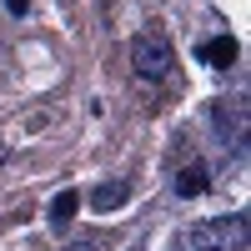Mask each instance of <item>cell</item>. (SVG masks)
Masks as SVG:
<instances>
[{
	"label": "cell",
	"mask_w": 251,
	"mask_h": 251,
	"mask_svg": "<svg viewBox=\"0 0 251 251\" xmlns=\"http://www.w3.org/2000/svg\"><path fill=\"white\" fill-rule=\"evenodd\" d=\"M166 251H246V211L216 216V221H196L191 231H181Z\"/></svg>",
	"instance_id": "cell-1"
},
{
	"label": "cell",
	"mask_w": 251,
	"mask_h": 251,
	"mask_svg": "<svg viewBox=\"0 0 251 251\" xmlns=\"http://www.w3.org/2000/svg\"><path fill=\"white\" fill-rule=\"evenodd\" d=\"M131 71L141 80H166L176 71V50H171V40H161V35H141L136 46H131Z\"/></svg>",
	"instance_id": "cell-2"
},
{
	"label": "cell",
	"mask_w": 251,
	"mask_h": 251,
	"mask_svg": "<svg viewBox=\"0 0 251 251\" xmlns=\"http://www.w3.org/2000/svg\"><path fill=\"white\" fill-rule=\"evenodd\" d=\"M216 136L226 141V146H241L246 141V96H236V100H221L216 106Z\"/></svg>",
	"instance_id": "cell-3"
},
{
	"label": "cell",
	"mask_w": 251,
	"mask_h": 251,
	"mask_svg": "<svg viewBox=\"0 0 251 251\" xmlns=\"http://www.w3.org/2000/svg\"><path fill=\"white\" fill-rule=\"evenodd\" d=\"M126 196H131V186H126V181L116 176V181H100V186H96L91 206H96L100 216H111V211H121V206H126Z\"/></svg>",
	"instance_id": "cell-4"
},
{
	"label": "cell",
	"mask_w": 251,
	"mask_h": 251,
	"mask_svg": "<svg viewBox=\"0 0 251 251\" xmlns=\"http://www.w3.org/2000/svg\"><path fill=\"white\" fill-rule=\"evenodd\" d=\"M236 55H241V46H236L231 35H216V40H206V46H201V60H206V66H216V71H226Z\"/></svg>",
	"instance_id": "cell-5"
},
{
	"label": "cell",
	"mask_w": 251,
	"mask_h": 251,
	"mask_svg": "<svg viewBox=\"0 0 251 251\" xmlns=\"http://www.w3.org/2000/svg\"><path fill=\"white\" fill-rule=\"evenodd\" d=\"M206 186H211V176H206L201 161H191V166H181V171H176V196H201Z\"/></svg>",
	"instance_id": "cell-6"
},
{
	"label": "cell",
	"mask_w": 251,
	"mask_h": 251,
	"mask_svg": "<svg viewBox=\"0 0 251 251\" xmlns=\"http://www.w3.org/2000/svg\"><path fill=\"white\" fill-rule=\"evenodd\" d=\"M75 211H80V191H60V196H50V226H66Z\"/></svg>",
	"instance_id": "cell-7"
},
{
	"label": "cell",
	"mask_w": 251,
	"mask_h": 251,
	"mask_svg": "<svg viewBox=\"0 0 251 251\" xmlns=\"http://www.w3.org/2000/svg\"><path fill=\"white\" fill-rule=\"evenodd\" d=\"M5 10H10V15H25V10H30V0H5Z\"/></svg>",
	"instance_id": "cell-8"
},
{
	"label": "cell",
	"mask_w": 251,
	"mask_h": 251,
	"mask_svg": "<svg viewBox=\"0 0 251 251\" xmlns=\"http://www.w3.org/2000/svg\"><path fill=\"white\" fill-rule=\"evenodd\" d=\"M66 251H96V241H71Z\"/></svg>",
	"instance_id": "cell-9"
},
{
	"label": "cell",
	"mask_w": 251,
	"mask_h": 251,
	"mask_svg": "<svg viewBox=\"0 0 251 251\" xmlns=\"http://www.w3.org/2000/svg\"><path fill=\"white\" fill-rule=\"evenodd\" d=\"M0 156H5V151H0Z\"/></svg>",
	"instance_id": "cell-10"
}]
</instances>
